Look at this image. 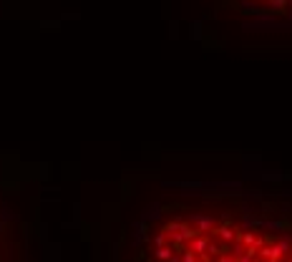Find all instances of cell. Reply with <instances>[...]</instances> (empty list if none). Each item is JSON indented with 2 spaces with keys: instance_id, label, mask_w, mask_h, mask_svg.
Instances as JSON below:
<instances>
[{
  "instance_id": "cell-2",
  "label": "cell",
  "mask_w": 292,
  "mask_h": 262,
  "mask_svg": "<svg viewBox=\"0 0 292 262\" xmlns=\"http://www.w3.org/2000/svg\"><path fill=\"white\" fill-rule=\"evenodd\" d=\"M225 3L232 5L237 13L292 23V0H225Z\"/></svg>"
},
{
  "instance_id": "cell-1",
  "label": "cell",
  "mask_w": 292,
  "mask_h": 262,
  "mask_svg": "<svg viewBox=\"0 0 292 262\" xmlns=\"http://www.w3.org/2000/svg\"><path fill=\"white\" fill-rule=\"evenodd\" d=\"M151 262H292V230L252 214L184 209L154 232Z\"/></svg>"
}]
</instances>
